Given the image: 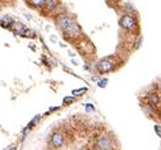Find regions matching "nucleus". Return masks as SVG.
<instances>
[{
    "mask_svg": "<svg viewBox=\"0 0 161 150\" xmlns=\"http://www.w3.org/2000/svg\"><path fill=\"white\" fill-rule=\"evenodd\" d=\"M27 4L35 10H41L45 4V0H27Z\"/></svg>",
    "mask_w": 161,
    "mask_h": 150,
    "instance_id": "0eeeda50",
    "label": "nucleus"
},
{
    "mask_svg": "<svg viewBox=\"0 0 161 150\" xmlns=\"http://www.w3.org/2000/svg\"><path fill=\"white\" fill-rule=\"evenodd\" d=\"M155 131H156V134L160 136V138H161V126L156 125V126H155Z\"/></svg>",
    "mask_w": 161,
    "mask_h": 150,
    "instance_id": "4468645a",
    "label": "nucleus"
},
{
    "mask_svg": "<svg viewBox=\"0 0 161 150\" xmlns=\"http://www.w3.org/2000/svg\"><path fill=\"white\" fill-rule=\"evenodd\" d=\"M69 56L71 57H76V53L74 52H69Z\"/></svg>",
    "mask_w": 161,
    "mask_h": 150,
    "instance_id": "dca6fc26",
    "label": "nucleus"
},
{
    "mask_svg": "<svg viewBox=\"0 0 161 150\" xmlns=\"http://www.w3.org/2000/svg\"><path fill=\"white\" fill-rule=\"evenodd\" d=\"M74 101H76V97H74V95H68V97H65V98L63 99V103L66 106V104H72Z\"/></svg>",
    "mask_w": 161,
    "mask_h": 150,
    "instance_id": "f8f14e48",
    "label": "nucleus"
},
{
    "mask_svg": "<svg viewBox=\"0 0 161 150\" xmlns=\"http://www.w3.org/2000/svg\"><path fill=\"white\" fill-rule=\"evenodd\" d=\"M26 18H27V19H30V20L32 19V17H31V16H28V14H26Z\"/></svg>",
    "mask_w": 161,
    "mask_h": 150,
    "instance_id": "f3484780",
    "label": "nucleus"
},
{
    "mask_svg": "<svg viewBox=\"0 0 161 150\" xmlns=\"http://www.w3.org/2000/svg\"><path fill=\"white\" fill-rule=\"evenodd\" d=\"M122 9H123V13H127V14H134V16H137V10H136V8H134V7H133V4H132V3H129V2H125V3L123 4Z\"/></svg>",
    "mask_w": 161,
    "mask_h": 150,
    "instance_id": "6e6552de",
    "label": "nucleus"
},
{
    "mask_svg": "<svg viewBox=\"0 0 161 150\" xmlns=\"http://www.w3.org/2000/svg\"><path fill=\"white\" fill-rule=\"evenodd\" d=\"M55 22H56V25L58 28L63 32V34L69 38V39H74V38H78L82 34V30H80L79 24L77 23L76 18L68 13H63V14H59L56 18H55Z\"/></svg>",
    "mask_w": 161,
    "mask_h": 150,
    "instance_id": "f257e3e1",
    "label": "nucleus"
},
{
    "mask_svg": "<svg viewBox=\"0 0 161 150\" xmlns=\"http://www.w3.org/2000/svg\"><path fill=\"white\" fill-rule=\"evenodd\" d=\"M159 102H160V98H159V95L156 93H150L149 94V103L151 106H156Z\"/></svg>",
    "mask_w": 161,
    "mask_h": 150,
    "instance_id": "1a4fd4ad",
    "label": "nucleus"
},
{
    "mask_svg": "<svg viewBox=\"0 0 161 150\" xmlns=\"http://www.w3.org/2000/svg\"><path fill=\"white\" fill-rule=\"evenodd\" d=\"M9 150H17V149H16V148H10Z\"/></svg>",
    "mask_w": 161,
    "mask_h": 150,
    "instance_id": "6ab92c4d",
    "label": "nucleus"
},
{
    "mask_svg": "<svg viewBox=\"0 0 161 150\" xmlns=\"http://www.w3.org/2000/svg\"><path fill=\"white\" fill-rule=\"evenodd\" d=\"M159 88H160V90H161V81H160V83H159Z\"/></svg>",
    "mask_w": 161,
    "mask_h": 150,
    "instance_id": "a211bd4d",
    "label": "nucleus"
},
{
    "mask_svg": "<svg viewBox=\"0 0 161 150\" xmlns=\"http://www.w3.org/2000/svg\"><path fill=\"white\" fill-rule=\"evenodd\" d=\"M87 92V88H80V89H74L72 90V95H74V97H79V95H82L83 93Z\"/></svg>",
    "mask_w": 161,
    "mask_h": 150,
    "instance_id": "9b49d317",
    "label": "nucleus"
},
{
    "mask_svg": "<svg viewBox=\"0 0 161 150\" xmlns=\"http://www.w3.org/2000/svg\"><path fill=\"white\" fill-rule=\"evenodd\" d=\"M107 83H109V80H107L106 78H101V79H99V80L96 81V84H97L99 88H105V87L107 85Z\"/></svg>",
    "mask_w": 161,
    "mask_h": 150,
    "instance_id": "9d476101",
    "label": "nucleus"
},
{
    "mask_svg": "<svg viewBox=\"0 0 161 150\" xmlns=\"http://www.w3.org/2000/svg\"><path fill=\"white\" fill-rule=\"evenodd\" d=\"M96 145H97V148H99L100 150H109V149H111L113 143H111V140H110L109 136L102 135V136H100V138L97 139Z\"/></svg>",
    "mask_w": 161,
    "mask_h": 150,
    "instance_id": "39448f33",
    "label": "nucleus"
},
{
    "mask_svg": "<svg viewBox=\"0 0 161 150\" xmlns=\"http://www.w3.org/2000/svg\"><path fill=\"white\" fill-rule=\"evenodd\" d=\"M50 141H51V145H52V146L59 148V146H61L63 143H64V136H63V134H60V132H55V134H52Z\"/></svg>",
    "mask_w": 161,
    "mask_h": 150,
    "instance_id": "423d86ee",
    "label": "nucleus"
},
{
    "mask_svg": "<svg viewBox=\"0 0 161 150\" xmlns=\"http://www.w3.org/2000/svg\"><path fill=\"white\" fill-rule=\"evenodd\" d=\"M116 64L113 57H104L96 64V71L99 74H107L115 70Z\"/></svg>",
    "mask_w": 161,
    "mask_h": 150,
    "instance_id": "7ed1b4c3",
    "label": "nucleus"
},
{
    "mask_svg": "<svg viewBox=\"0 0 161 150\" xmlns=\"http://www.w3.org/2000/svg\"><path fill=\"white\" fill-rule=\"evenodd\" d=\"M60 5H61V0H45V4L41 11L44 16H50V14H54Z\"/></svg>",
    "mask_w": 161,
    "mask_h": 150,
    "instance_id": "20e7f679",
    "label": "nucleus"
},
{
    "mask_svg": "<svg viewBox=\"0 0 161 150\" xmlns=\"http://www.w3.org/2000/svg\"><path fill=\"white\" fill-rule=\"evenodd\" d=\"M50 39L52 41V42H56V41H58V38H56L55 36H51V37H50Z\"/></svg>",
    "mask_w": 161,
    "mask_h": 150,
    "instance_id": "2eb2a0df",
    "label": "nucleus"
},
{
    "mask_svg": "<svg viewBox=\"0 0 161 150\" xmlns=\"http://www.w3.org/2000/svg\"><path fill=\"white\" fill-rule=\"evenodd\" d=\"M119 25L122 27L124 31L134 32V31L138 30V19L134 14H127V13H123L119 18Z\"/></svg>",
    "mask_w": 161,
    "mask_h": 150,
    "instance_id": "f03ea898",
    "label": "nucleus"
},
{
    "mask_svg": "<svg viewBox=\"0 0 161 150\" xmlns=\"http://www.w3.org/2000/svg\"><path fill=\"white\" fill-rule=\"evenodd\" d=\"M85 107H86V111H87V112H92V111H95V107H93V104H92V103H86V104H85Z\"/></svg>",
    "mask_w": 161,
    "mask_h": 150,
    "instance_id": "ddd939ff",
    "label": "nucleus"
}]
</instances>
